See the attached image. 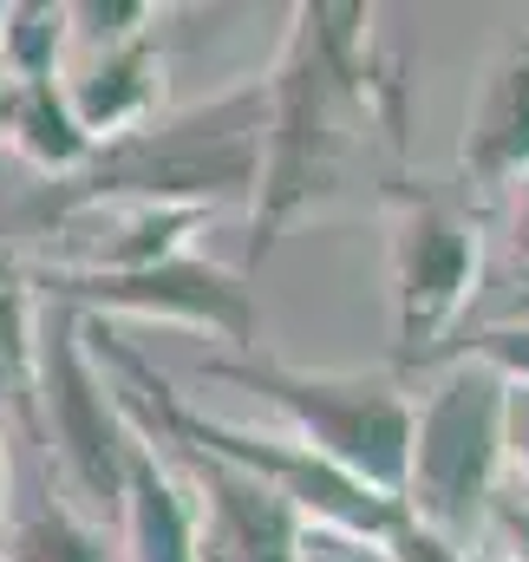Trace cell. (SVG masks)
<instances>
[{"instance_id": "cell-26", "label": "cell", "mask_w": 529, "mask_h": 562, "mask_svg": "<svg viewBox=\"0 0 529 562\" xmlns=\"http://www.w3.org/2000/svg\"><path fill=\"white\" fill-rule=\"evenodd\" d=\"M203 562H229V557H216V550H210V543H203Z\"/></svg>"}, {"instance_id": "cell-6", "label": "cell", "mask_w": 529, "mask_h": 562, "mask_svg": "<svg viewBox=\"0 0 529 562\" xmlns=\"http://www.w3.org/2000/svg\"><path fill=\"white\" fill-rule=\"evenodd\" d=\"M40 445L53 451L66 497L119 517L137 425L112 393V373L86 347V314L53 301H40Z\"/></svg>"}, {"instance_id": "cell-25", "label": "cell", "mask_w": 529, "mask_h": 562, "mask_svg": "<svg viewBox=\"0 0 529 562\" xmlns=\"http://www.w3.org/2000/svg\"><path fill=\"white\" fill-rule=\"evenodd\" d=\"M471 562H504V557H497V550H477V557H471Z\"/></svg>"}, {"instance_id": "cell-5", "label": "cell", "mask_w": 529, "mask_h": 562, "mask_svg": "<svg viewBox=\"0 0 529 562\" xmlns=\"http://www.w3.org/2000/svg\"><path fill=\"white\" fill-rule=\"evenodd\" d=\"M393 373H425L444 360L458 314L484 276L477 216L425 183H393Z\"/></svg>"}, {"instance_id": "cell-4", "label": "cell", "mask_w": 529, "mask_h": 562, "mask_svg": "<svg viewBox=\"0 0 529 562\" xmlns=\"http://www.w3.org/2000/svg\"><path fill=\"white\" fill-rule=\"evenodd\" d=\"M504 380L477 360H451L431 393L412 406L405 451V517L444 537L451 550H477L484 517L504 491Z\"/></svg>"}, {"instance_id": "cell-14", "label": "cell", "mask_w": 529, "mask_h": 562, "mask_svg": "<svg viewBox=\"0 0 529 562\" xmlns=\"http://www.w3.org/2000/svg\"><path fill=\"white\" fill-rule=\"evenodd\" d=\"M105 216V243L86 249L79 262L59 269H92V276H132V269H157L170 256H190V236L203 229V210H157V203H132V210H99ZM86 223V216H79Z\"/></svg>"}, {"instance_id": "cell-27", "label": "cell", "mask_w": 529, "mask_h": 562, "mask_svg": "<svg viewBox=\"0 0 529 562\" xmlns=\"http://www.w3.org/2000/svg\"><path fill=\"white\" fill-rule=\"evenodd\" d=\"M524 314H529V301H524Z\"/></svg>"}, {"instance_id": "cell-24", "label": "cell", "mask_w": 529, "mask_h": 562, "mask_svg": "<svg viewBox=\"0 0 529 562\" xmlns=\"http://www.w3.org/2000/svg\"><path fill=\"white\" fill-rule=\"evenodd\" d=\"M0 504H7V445H0Z\"/></svg>"}, {"instance_id": "cell-12", "label": "cell", "mask_w": 529, "mask_h": 562, "mask_svg": "<svg viewBox=\"0 0 529 562\" xmlns=\"http://www.w3.org/2000/svg\"><path fill=\"white\" fill-rule=\"evenodd\" d=\"M0 413L40 438V288L0 229Z\"/></svg>"}, {"instance_id": "cell-15", "label": "cell", "mask_w": 529, "mask_h": 562, "mask_svg": "<svg viewBox=\"0 0 529 562\" xmlns=\"http://www.w3.org/2000/svg\"><path fill=\"white\" fill-rule=\"evenodd\" d=\"M0 562H119V557H112V543L92 517H79L66 497H46V504L13 517Z\"/></svg>"}, {"instance_id": "cell-23", "label": "cell", "mask_w": 529, "mask_h": 562, "mask_svg": "<svg viewBox=\"0 0 529 562\" xmlns=\"http://www.w3.org/2000/svg\"><path fill=\"white\" fill-rule=\"evenodd\" d=\"M7 99H13V79L0 72V138H7Z\"/></svg>"}, {"instance_id": "cell-7", "label": "cell", "mask_w": 529, "mask_h": 562, "mask_svg": "<svg viewBox=\"0 0 529 562\" xmlns=\"http://www.w3.org/2000/svg\"><path fill=\"white\" fill-rule=\"evenodd\" d=\"M40 301L72 307L86 321L99 314H132V321H170L229 340L236 353H262V307L243 269H223L210 256H170L157 269L132 276H92V269H33Z\"/></svg>"}, {"instance_id": "cell-18", "label": "cell", "mask_w": 529, "mask_h": 562, "mask_svg": "<svg viewBox=\"0 0 529 562\" xmlns=\"http://www.w3.org/2000/svg\"><path fill=\"white\" fill-rule=\"evenodd\" d=\"M66 20H72V26L105 53V46H119V40L150 33L157 7H150V0H79V7H66Z\"/></svg>"}, {"instance_id": "cell-8", "label": "cell", "mask_w": 529, "mask_h": 562, "mask_svg": "<svg viewBox=\"0 0 529 562\" xmlns=\"http://www.w3.org/2000/svg\"><path fill=\"white\" fill-rule=\"evenodd\" d=\"M190 464V491H196V517H203V543L229 562H301V537H307V517L274 497L262 477L236 471V464H216V458H196L183 451Z\"/></svg>"}, {"instance_id": "cell-16", "label": "cell", "mask_w": 529, "mask_h": 562, "mask_svg": "<svg viewBox=\"0 0 529 562\" xmlns=\"http://www.w3.org/2000/svg\"><path fill=\"white\" fill-rule=\"evenodd\" d=\"M66 7H46V0H13L0 7V72L13 86H40V79H59V53H66Z\"/></svg>"}, {"instance_id": "cell-3", "label": "cell", "mask_w": 529, "mask_h": 562, "mask_svg": "<svg viewBox=\"0 0 529 562\" xmlns=\"http://www.w3.org/2000/svg\"><path fill=\"white\" fill-rule=\"evenodd\" d=\"M196 373L256 393L262 406H274L288 419L294 445H307L314 458H327L353 484H367V491L398 504L405 451H412V400L398 393V380H380V373H314V367L274 360V353H216Z\"/></svg>"}, {"instance_id": "cell-13", "label": "cell", "mask_w": 529, "mask_h": 562, "mask_svg": "<svg viewBox=\"0 0 529 562\" xmlns=\"http://www.w3.org/2000/svg\"><path fill=\"white\" fill-rule=\"evenodd\" d=\"M7 138H13V150L33 170H46V183L79 177L92 164V150H99V144L86 138V125H79V112H72V99H66L59 79L13 86V99H7Z\"/></svg>"}, {"instance_id": "cell-21", "label": "cell", "mask_w": 529, "mask_h": 562, "mask_svg": "<svg viewBox=\"0 0 529 562\" xmlns=\"http://www.w3.org/2000/svg\"><path fill=\"white\" fill-rule=\"evenodd\" d=\"M301 562H386V557L367 550V543H353V537H334V530H314V524H307V537H301Z\"/></svg>"}, {"instance_id": "cell-11", "label": "cell", "mask_w": 529, "mask_h": 562, "mask_svg": "<svg viewBox=\"0 0 529 562\" xmlns=\"http://www.w3.org/2000/svg\"><path fill=\"white\" fill-rule=\"evenodd\" d=\"M66 99H72V112H79V125H86L92 144L132 138L137 125H150L157 105H164V53H157V40L137 33V40L105 46V53L66 86Z\"/></svg>"}, {"instance_id": "cell-9", "label": "cell", "mask_w": 529, "mask_h": 562, "mask_svg": "<svg viewBox=\"0 0 529 562\" xmlns=\"http://www.w3.org/2000/svg\"><path fill=\"white\" fill-rule=\"evenodd\" d=\"M458 170L471 190H517L529 177V33H517L491 59L484 86L464 112Z\"/></svg>"}, {"instance_id": "cell-2", "label": "cell", "mask_w": 529, "mask_h": 562, "mask_svg": "<svg viewBox=\"0 0 529 562\" xmlns=\"http://www.w3.org/2000/svg\"><path fill=\"white\" fill-rule=\"evenodd\" d=\"M256 170H262V79H243L236 92L150 119L132 138H112L92 150V164L79 177L40 183L20 203V229H72L79 216L99 210H216L236 196H256Z\"/></svg>"}, {"instance_id": "cell-1", "label": "cell", "mask_w": 529, "mask_h": 562, "mask_svg": "<svg viewBox=\"0 0 529 562\" xmlns=\"http://www.w3.org/2000/svg\"><path fill=\"white\" fill-rule=\"evenodd\" d=\"M288 20L281 59L262 79V170L249 196L256 216L243 276L262 269L301 216L334 210L353 190L386 196L412 125L405 66L380 53L373 7L301 0Z\"/></svg>"}, {"instance_id": "cell-22", "label": "cell", "mask_w": 529, "mask_h": 562, "mask_svg": "<svg viewBox=\"0 0 529 562\" xmlns=\"http://www.w3.org/2000/svg\"><path fill=\"white\" fill-rule=\"evenodd\" d=\"M510 249H517V269L529 281V177L517 183V196H510Z\"/></svg>"}, {"instance_id": "cell-19", "label": "cell", "mask_w": 529, "mask_h": 562, "mask_svg": "<svg viewBox=\"0 0 529 562\" xmlns=\"http://www.w3.org/2000/svg\"><path fill=\"white\" fill-rule=\"evenodd\" d=\"M484 537H497L491 550L504 562H529V491L524 484H504L491 517H484Z\"/></svg>"}, {"instance_id": "cell-20", "label": "cell", "mask_w": 529, "mask_h": 562, "mask_svg": "<svg viewBox=\"0 0 529 562\" xmlns=\"http://www.w3.org/2000/svg\"><path fill=\"white\" fill-rule=\"evenodd\" d=\"M504 464L529 491V386H504Z\"/></svg>"}, {"instance_id": "cell-17", "label": "cell", "mask_w": 529, "mask_h": 562, "mask_svg": "<svg viewBox=\"0 0 529 562\" xmlns=\"http://www.w3.org/2000/svg\"><path fill=\"white\" fill-rule=\"evenodd\" d=\"M444 360H477V367H491L504 386H529V314L497 321V327H484V334L451 340ZM444 360H438V367H444Z\"/></svg>"}, {"instance_id": "cell-10", "label": "cell", "mask_w": 529, "mask_h": 562, "mask_svg": "<svg viewBox=\"0 0 529 562\" xmlns=\"http://www.w3.org/2000/svg\"><path fill=\"white\" fill-rule=\"evenodd\" d=\"M119 550L125 562H203L196 491L157 458V438L137 431V451L119 491Z\"/></svg>"}]
</instances>
